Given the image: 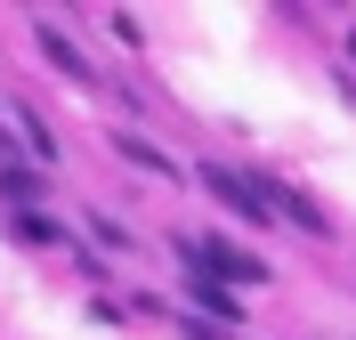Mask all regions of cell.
I'll list each match as a JSON object with an SVG mask.
<instances>
[{
  "mask_svg": "<svg viewBox=\"0 0 356 340\" xmlns=\"http://www.w3.org/2000/svg\"><path fill=\"white\" fill-rule=\"evenodd\" d=\"M178 259H186V268H211L219 284H267V259L243 251L235 235H219V227H211V235H178Z\"/></svg>",
  "mask_w": 356,
  "mask_h": 340,
  "instance_id": "1",
  "label": "cell"
},
{
  "mask_svg": "<svg viewBox=\"0 0 356 340\" xmlns=\"http://www.w3.org/2000/svg\"><path fill=\"white\" fill-rule=\"evenodd\" d=\"M243 179L259 186V203L275 211V219H291L300 235H332V219H324V211H316L300 186H291V179H275V162H243Z\"/></svg>",
  "mask_w": 356,
  "mask_h": 340,
  "instance_id": "2",
  "label": "cell"
},
{
  "mask_svg": "<svg viewBox=\"0 0 356 340\" xmlns=\"http://www.w3.org/2000/svg\"><path fill=\"white\" fill-rule=\"evenodd\" d=\"M195 179H202V186H211V195H219V203H227V211H235V219H243V227H275V211H267V203H259V186H251V179H243V162H202Z\"/></svg>",
  "mask_w": 356,
  "mask_h": 340,
  "instance_id": "3",
  "label": "cell"
},
{
  "mask_svg": "<svg viewBox=\"0 0 356 340\" xmlns=\"http://www.w3.org/2000/svg\"><path fill=\"white\" fill-rule=\"evenodd\" d=\"M178 292H186V308H195V316H211V324H235V316H243V292H227L211 268H186V284H178Z\"/></svg>",
  "mask_w": 356,
  "mask_h": 340,
  "instance_id": "4",
  "label": "cell"
},
{
  "mask_svg": "<svg viewBox=\"0 0 356 340\" xmlns=\"http://www.w3.org/2000/svg\"><path fill=\"white\" fill-rule=\"evenodd\" d=\"M33 41H41V57H49L57 73H65L73 90H89V81H97V65H89V57H81V49L65 41V33H57V24H33Z\"/></svg>",
  "mask_w": 356,
  "mask_h": 340,
  "instance_id": "5",
  "label": "cell"
},
{
  "mask_svg": "<svg viewBox=\"0 0 356 340\" xmlns=\"http://www.w3.org/2000/svg\"><path fill=\"white\" fill-rule=\"evenodd\" d=\"M41 170H33V162H0V203H8V211H33V203H41Z\"/></svg>",
  "mask_w": 356,
  "mask_h": 340,
  "instance_id": "6",
  "label": "cell"
},
{
  "mask_svg": "<svg viewBox=\"0 0 356 340\" xmlns=\"http://www.w3.org/2000/svg\"><path fill=\"white\" fill-rule=\"evenodd\" d=\"M113 154L130 162V170H154V179H178V162L162 154V146H146V138H138V130H122V138H113Z\"/></svg>",
  "mask_w": 356,
  "mask_h": 340,
  "instance_id": "7",
  "label": "cell"
},
{
  "mask_svg": "<svg viewBox=\"0 0 356 340\" xmlns=\"http://www.w3.org/2000/svg\"><path fill=\"white\" fill-rule=\"evenodd\" d=\"M8 235H17V243H57L65 227H57V219H41V211H8Z\"/></svg>",
  "mask_w": 356,
  "mask_h": 340,
  "instance_id": "8",
  "label": "cell"
},
{
  "mask_svg": "<svg viewBox=\"0 0 356 340\" xmlns=\"http://www.w3.org/2000/svg\"><path fill=\"white\" fill-rule=\"evenodd\" d=\"M17 130H24V138H33V154H41V162H49V154H57V146H49V130H41V113H33V106H17Z\"/></svg>",
  "mask_w": 356,
  "mask_h": 340,
  "instance_id": "9",
  "label": "cell"
},
{
  "mask_svg": "<svg viewBox=\"0 0 356 340\" xmlns=\"http://www.w3.org/2000/svg\"><path fill=\"white\" fill-rule=\"evenodd\" d=\"M89 235H97L106 251H130V227H113V219H89Z\"/></svg>",
  "mask_w": 356,
  "mask_h": 340,
  "instance_id": "10",
  "label": "cell"
},
{
  "mask_svg": "<svg viewBox=\"0 0 356 340\" xmlns=\"http://www.w3.org/2000/svg\"><path fill=\"white\" fill-rule=\"evenodd\" d=\"M178 332H186V340H227V324H211V316H178Z\"/></svg>",
  "mask_w": 356,
  "mask_h": 340,
  "instance_id": "11",
  "label": "cell"
},
{
  "mask_svg": "<svg viewBox=\"0 0 356 340\" xmlns=\"http://www.w3.org/2000/svg\"><path fill=\"white\" fill-rule=\"evenodd\" d=\"M348 57H356V33H348Z\"/></svg>",
  "mask_w": 356,
  "mask_h": 340,
  "instance_id": "12",
  "label": "cell"
}]
</instances>
